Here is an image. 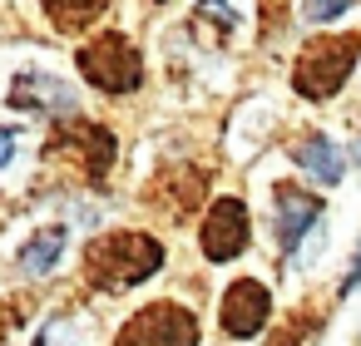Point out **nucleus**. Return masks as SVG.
<instances>
[{
    "instance_id": "obj_1",
    "label": "nucleus",
    "mask_w": 361,
    "mask_h": 346,
    "mask_svg": "<svg viewBox=\"0 0 361 346\" xmlns=\"http://www.w3.org/2000/svg\"><path fill=\"white\" fill-rule=\"evenodd\" d=\"M164 267V247L149 233H109L85 242V277L99 292H124L139 287L144 277H154Z\"/></svg>"
},
{
    "instance_id": "obj_12",
    "label": "nucleus",
    "mask_w": 361,
    "mask_h": 346,
    "mask_svg": "<svg viewBox=\"0 0 361 346\" xmlns=\"http://www.w3.org/2000/svg\"><path fill=\"white\" fill-rule=\"evenodd\" d=\"M104 6L109 0H45V11H50V20L60 30H85L90 20L104 16Z\"/></svg>"
},
{
    "instance_id": "obj_6",
    "label": "nucleus",
    "mask_w": 361,
    "mask_h": 346,
    "mask_svg": "<svg viewBox=\"0 0 361 346\" xmlns=\"http://www.w3.org/2000/svg\"><path fill=\"white\" fill-rule=\"evenodd\" d=\"M247 247V203L243 198H218L203 218V257L208 262H233Z\"/></svg>"
},
{
    "instance_id": "obj_10",
    "label": "nucleus",
    "mask_w": 361,
    "mask_h": 346,
    "mask_svg": "<svg viewBox=\"0 0 361 346\" xmlns=\"http://www.w3.org/2000/svg\"><path fill=\"white\" fill-rule=\"evenodd\" d=\"M297 163H302L317 183H326V188L341 178V154H336L322 134H312V139H302V144H297Z\"/></svg>"
},
{
    "instance_id": "obj_18",
    "label": "nucleus",
    "mask_w": 361,
    "mask_h": 346,
    "mask_svg": "<svg viewBox=\"0 0 361 346\" xmlns=\"http://www.w3.org/2000/svg\"><path fill=\"white\" fill-rule=\"evenodd\" d=\"M351 159H356V163H361V139H356V144H351Z\"/></svg>"
},
{
    "instance_id": "obj_16",
    "label": "nucleus",
    "mask_w": 361,
    "mask_h": 346,
    "mask_svg": "<svg viewBox=\"0 0 361 346\" xmlns=\"http://www.w3.org/2000/svg\"><path fill=\"white\" fill-rule=\"evenodd\" d=\"M16 159V129H0V168Z\"/></svg>"
},
{
    "instance_id": "obj_8",
    "label": "nucleus",
    "mask_w": 361,
    "mask_h": 346,
    "mask_svg": "<svg viewBox=\"0 0 361 346\" xmlns=\"http://www.w3.org/2000/svg\"><path fill=\"white\" fill-rule=\"evenodd\" d=\"M267 311H272V297H267V287L262 282H252V277H243V282H233L228 287V297H223V331L228 336H257L262 331V321H267Z\"/></svg>"
},
{
    "instance_id": "obj_4",
    "label": "nucleus",
    "mask_w": 361,
    "mask_h": 346,
    "mask_svg": "<svg viewBox=\"0 0 361 346\" xmlns=\"http://www.w3.org/2000/svg\"><path fill=\"white\" fill-rule=\"evenodd\" d=\"M45 159L55 163H75L85 178H104L109 163H114V134L104 124H60L55 139L45 144Z\"/></svg>"
},
{
    "instance_id": "obj_9",
    "label": "nucleus",
    "mask_w": 361,
    "mask_h": 346,
    "mask_svg": "<svg viewBox=\"0 0 361 346\" xmlns=\"http://www.w3.org/2000/svg\"><path fill=\"white\" fill-rule=\"evenodd\" d=\"M11 109H25V114H70L75 109V89L60 85L55 75H20L11 85Z\"/></svg>"
},
{
    "instance_id": "obj_14",
    "label": "nucleus",
    "mask_w": 361,
    "mask_h": 346,
    "mask_svg": "<svg viewBox=\"0 0 361 346\" xmlns=\"http://www.w3.org/2000/svg\"><path fill=\"white\" fill-rule=\"evenodd\" d=\"M346 6H351V0H312V6H307V16H312V20H336Z\"/></svg>"
},
{
    "instance_id": "obj_7",
    "label": "nucleus",
    "mask_w": 361,
    "mask_h": 346,
    "mask_svg": "<svg viewBox=\"0 0 361 346\" xmlns=\"http://www.w3.org/2000/svg\"><path fill=\"white\" fill-rule=\"evenodd\" d=\"M317 228H322V203H317L307 188L282 183V188H277V242H282V252L292 257V252L302 247V237L317 233Z\"/></svg>"
},
{
    "instance_id": "obj_15",
    "label": "nucleus",
    "mask_w": 361,
    "mask_h": 346,
    "mask_svg": "<svg viewBox=\"0 0 361 346\" xmlns=\"http://www.w3.org/2000/svg\"><path fill=\"white\" fill-rule=\"evenodd\" d=\"M65 341H70V326H65V321H50V326L40 331L35 346H65Z\"/></svg>"
},
{
    "instance_id": "obj_11",
    "label": "nucleus",
    "mask_w": 361,
    "mask_h": 346,
    "mask_svg": "<svg viewBox=\"0 0 361 346\" xmlns=\"http://www.w3.org/2000/svg\"><path fill=\"white\" fill-rule=\"evenodd\" d=\"M60 252H65V228H45V233H35V237L20 247V267H25L30 277H45V272L60 262Z\"/></svg>"
},
{
    "instance_id": "obj_5",
    "label": "nucleus",
    "mask_w": 361,
    "mask_h": 346,
    "mask_svg": "<svg viewBox=\"0 0 361 346\" xmlns=\"http://www.w3.org/2000/svg\"><path fill=\"white\" fill-rule=\"evenodd\" d=\"M114 346H198V321L178 302H154L114 336Z\"/></svg>"
},
{
    "instance_id": "obj_3",
    "label": "nucleus",
    "mask_w": 361,
    "mask_h": 346,
    "mask_svg": "<svg viewBox=\"0 0 361 346\" xmlns=\"http://www.w3.org/2000/svg\"><path fill=\"white\" fill-rule=\"evenodd\" d=\"M80 70L104 94L139 89V80H144V60H139V50H134L129 35H99V40H90L80 50Z\"/></svg>"
},
{
    "instance_id": "obj_17",
    "label": "nucleus",
    "mask_w": 361,
    "mask_h": 346,
    "mask_svg": "<svg viewBox=\"0 0 361 346\" xmlns=\"http://www.w3.org/2000/svg\"><path fill=\"white\" fill-rule=\"evenodd\" d=\"M356 287H361V247H356V262H351V272H346L341 292H356Z\"/></svg>"
},
{
    "instance_id": "obj_13",
    "label": "nucleus",
    "mask_w": 361,
    "mask_h": 346,
    "mask_svg": "<svg viewBox=\"0 0 361 346\" xmlns=\"http://www.w3.org/2000/svg\"><path fill=\"white\" fill-rule=\"evenodd\" d=\"M198 20H218V30H233L238 25V11L228 6V0H198Z\"/></svg>"
},
{
    "instance_id": "obj_2",
    "label": "nucleus",
    "mask_w": 361,
    "mask_h": 346,
    "mask_svg": "<svg viewBox=\"0 0 361 346\" xmlns=\"http://www.w3.org/2000/svg\"><path fill=\"white\" fill-rule=\"evenodd\" d=\"M361 60V35H326V40H307L297 65H292V89L302 99H331L346 75Z\"/></svg>"
}]
</instances>
